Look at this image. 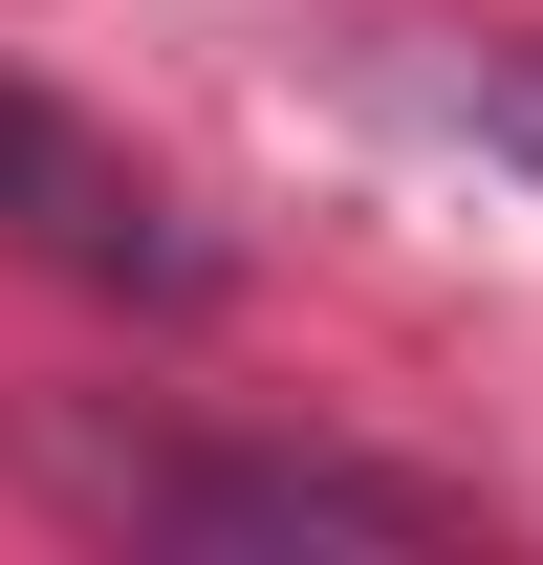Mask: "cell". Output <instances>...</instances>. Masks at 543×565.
I'll return each mask as SVG.
<instances>
[{"label":"cell","instance_id":"6da1fadb","mask_svg":"<svg viewBox=\"0 0 543 565\" xmlns=\"http://www.w3.org/2000/svg\"><path fill=\"white\" fill-rule=\"evenodd\" d=\"M0 239L66 262V282H131V305H196V282H217V239L152 196L109 131H87L66 87H0Z\"/></svg>","mask_w":543,"mask_h":565},{"label":"cell","instance_id":"7a4b0ae2","mask_svg":"<svg viewBox=\"0 0 543 565\" xmlns=\"http://www.w3.org/2000/svg\"><path fill=\"white\" fill-rule=\"evenodd\" d=\"M66 479L109 522H152V544H457V500L348 479V457H87L66 435Z\"/></svg>","mask_w":543,"mask_h":565},{"label":"cell","instance_id":"3957f363","mask_svg":"<svg viewBox=\"0 0 543 565\" xmlns=\"http://www.w3.org/2000/svg\"><path fill=\"white\" fill-rule=\"evenodd\" d=\"M457 131L500 152V174H543V44H522V66H478V87H457Z\"/></svg>","mask_w":543,"mask_h":565}]
</instances>
